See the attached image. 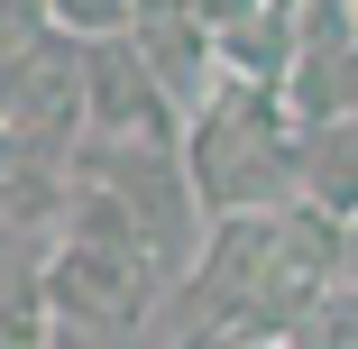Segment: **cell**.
<instances>
[{
	"label": "cell",
	"instance_id": "6da1fadb",
	"mask_svg": "<svg viewBox=\"0 0 358 349\" xmlns=\"http://www.w3.org/2000/svg\"><path fill=\"white\" fill-rule=\"evenodd\" d=\"M175 157H184V184L202 202V230L303 202V138L285 129V101H266V92L221 83V92L184 120V148Z\"/></svg>",
	"mask_w": 358,
	"mask_h": 349
},
{
	"label": "cell",
	"instance_id": "7a4b0ae2",
	"mask_svg": "<svg viewBox=\"0 0 358 349\" xmlns=\"http://www.w3.org/2000/svg\"><path fill=\"white\" fill-rule=\"evenodd\" d=\"M64 184L110 193L120 212H129L138 248H148V266L166 276V285L202 257V202H193V184H184V157H175V148H110V138H83V148L64 157Z\"/></svg>",
	"mask_w": 358,
	"mask_h": 349
},
{
	"label": "cell",
	"instance_id": "3957f363",
	"mask_svg": "<svg viewBox=\"0 0 358 349\" xmlns=\"http://www.w3.org/2000/svg\"><path fill=\"white\" fill-rule=\"evenodd\" d=\"M37 294H46V322L55 331H83V340H129V331H148L157 294H166V276L148 257H129V248H74V239H55L46 266H37Z\"/></svg>",
	"mask_w": 358,
	"mask_h": 349
},
{
	"label": "cell",
	"instance_id": "277c9868",
	"mask_svg": "<svg viewBox=\"0 0 358 349\" xmlns=\"http://www.w3.org/2000/svg\"><path fill=\"white\" fill-rule=\"evenodd\" d=\"M340 294V221L322 202H285L266 266H257V294H248V331L239 340H294L322 304Z\"/></svg>",
	"mask_w": 358,
	"mask_h": 349
},
{
	"label": "cell",
	"instance_id": "5b68a950",
	"mask_svg": "<svg viewBox=\"0 0 358 349\" xmlns=\"http://www.w3.org/2000/svg\"><path fill=\"white\" fill-rule=\"evenodd\" d=\"M129 55L148 64V83H157L184 120H193L211 92H221V64H211V10H184V0H157V10H138Z\"/></svg>",
	"mask_w": 358,
	"mask_h": 349
},
{
	"label": "cell",
	"instance_id": "8992f818",
	"mask_svg": "<svg viewBox=\"0 0 358 349\" xmlns=\"http://www.w3.org/2000/svg\"><path fill=\"white\" fill-rule=\"evenodd\" d=\"M211 64H221V83L275 101L285 74H294V0H230V10H211Z\"/></svg>",
	"mask_w": 358,
	"mask_h": 349
},
{
	"label": "cell",
	"instance_id": "52a82bcc",
	"mask_svg": "<svg viewBox=\"0 0 358 349\" xmlns=\"http://www.w3.org/2000/svg\"><path fill=\"white\" fill-rule=\"evenodd\" d=\"M340 304L358 313V212L340 221Z\"/></svg>",
	"mask_w": 358,
	"mask_h": 349
},
{
	"label": "cell",
	"instance_id": "ba28073f",
	"mask_svg": "<svg viewBox=\"0 0 358 349\" xmlns=\"http://www.w3.org/2000/svg\"><path fill=\"white\" fill-rule=\"evenodd\" d=\"M202 349H285V340H202Z\"/></svg>",
	"mask_w": 358,
	"mask_h": 349
}]
</instances>
